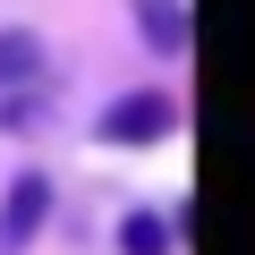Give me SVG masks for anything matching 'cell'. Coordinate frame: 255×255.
I'll return each instance as SVG.
<instances>
[{
	"mask_svg": "<svg viewBox=\"0 0 255 255\" xmlns=\"http://www.w3.org/2000/svg\"><path fill=\"white\" fill-rule=\"evenodd\" d=\"M170 128H179V102H170V94H119L94 136H102V145H162Z\"/></svg>",
	"mask_w": 255,
	"mask_h": 255,
	"instance_id": "6da1fadb",
	"label": "cell"
},
{
	"mask_svg": "<svg viewBox=\"0 0 255 255\" xmlns=\"http://www.w3.org/2000/svg\"><path fill=\"white\" fill-rule=\"evenodd\" d=\"M43 221H51V179L43 170H17L9 196H0V255H26Z\"/></svg>",
	"mask_w": 255,
	"mask_h": 255,
	"instance_id": "7a4b0ae2",
	"label": "cell"
},
{
	"mask_svg": "<svg viewBox=\"0 0 255 255\" xmlns=\"http://www.w3.org/2000/svg\"><path fill=\"white\" fill-rule=\"evenodd\" d=\"M128 9H136L145 43H153L162 60H179V51H187V0H128Z\"/></svg>",
	"mask_w": 255,
	"mask_h": 255,
	"instance_id": "3957f363",
	"label": "cell"
},
{
	"mask_svg": "<svg viewBox=\"0 0 255 255\" xmlns=\"http://www.w3.org/2000/svg\"><path fill=\"white\" fill-rule=\"evenodd\" d=\"M34 77H43V43L26 26H9L0 34V85H34Z\"/></svg>",
	"mask_w": 255,
	"mask_h": 255,
	"instance_id": "277c9868",
	"label": "cell"
},
{
	"mask_svg": "<svg viewBox=\"0 0 255 255\" xmlns=\"http://www.w3.org/2000/svg\"><path fill=\"white\" fill-rule=\"evenodd\" d=\"M119 255H170V221L162 213H128L119 221Z\"/></svg>",
	"mask_w": 255,
	"mask_h": 255,
	"instance_id": "5b68a950",
	"label": "cell"
}]
</instances>
